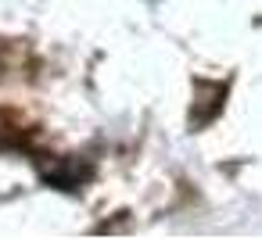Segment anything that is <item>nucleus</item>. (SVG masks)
<instances>
[{
	"mask_svg": "<svg viewBox=\"0 0 262 240\" xmlns=\"http://www.w3.org/2000/svg\"><path fill=\"white\" fill-rule=\"evenodd\" d=\"M0 72H4V54H0Z\"/></svg>",
	"mask_w": 262,
	"mask_h": 240,
	"instance_id": "f257e3e1",
	"label": "nucleus"
}]
</instances>
